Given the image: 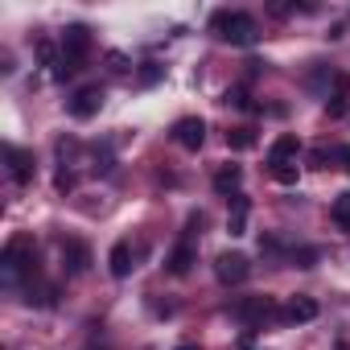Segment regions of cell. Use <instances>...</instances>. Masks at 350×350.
<instances>
[{
    "instance_id": "cell-24",
    "label": "cell",
    "mask_w": 350,
    "mask_h": 350,
    "mask_svg": "<svg viewBox=\"0 0 350 350\" xmlns=\"http://www.w3.org/2000/svg\"><path fill=\"white\" fill-rule=\"evenodd\" d=\"M54 186H58V190L66 194V190L75 186V173H70V169H58V178H54Z\"/></svg>"
},
{
    "instance_id": "cell-25",
    "label": "cell",
    "mask_w": 350,
    "mask_h": 350,
    "mask_svg": "<svg viewBox=\"0 0 350 350\" xmlns=\"http://www.w3.org/2000/svg\"><path fill=\"white\" fill-rule=\"evenodd\" d=\"M140 79H144V83H157V79H161V66H157V62H148V66L140 70Z\"/></svg>"
},
{
    "instance_id": "cell-11",
    "label": "cell",
    "mask_w": 350,
    "mask_h": 350,
    "mask_svg": "<svg viewBox=\"0 0 350 350\" xmlns=\"http://www.w3.org/2000/svg\"><path fill=\"white\" fill-rule=\"evenodd\" d=\"M284 321H293V325H301V321H313L317 317V301L313 297H293L288 305H284V313H280Z\"/></svg>"
},
{
    "instance_id": "cell-18",
    "label": "cell",
    "mask_w": 350,
    "mask_h": 350,
    "mask_svg": "<svg viewBox=\"0 0 350 350\" xmlns=\"http://www.w3.org/2000/svg\"><path fill=\"white\" fill-rule=\"evenodd\" d=\"M227 144L243 152V148H252V144H256V132H252V128H231V132H227Z\"/></svg>"
},
{
    "instance_id": "cell-20",
    "label": "cell",
    "mask_w": 350,
    "mask_h": 350,
    "mask_svg": "<svg viewBox=\"0 0 350 350\" xmlns=\"http://www.w3.org/2000/svg\"><path fill=\"white\" fill-rule=\"evenodd\" d=\"M272 178L280 186H297V165H272Z\"/></svg>"
},
{
    "instance_id": "cell-13",
    "label": "cell",
    "mask_w": 350,
    "mask_h": 350,
    "mask_svg": "<svg viewBox=\"0 0 350 350\" xmlns=\"http://www.w3.org/2000/svg\"><path fill=\"white\" fill-rule=\"evenodd\" d=\"M239 186H243V169H239V165H223V169L215 173V190H219V194H231V198H235Z\"/></svg>"
},
{
    "instance_id": "cell-26",
    "label": "cell",
    "mask_w": 350,
    "mask_h": 350,
    "mask_svg": "<svg viewBox=\"0 0 350 350\" xmlns=\"http://www.w3.org/2000/svg\"><path fill=\"white\" fill-rule=\"evenodd\" d=\"M325 161H329V152H325V148H313V152H309V165H313V169H321Z\"/></svg>"
},
{
    "instance_id": "cell-10",
    "label": "cell",
    "mask_w": 350,
    "mask_h": 350,
    "mask_svg": "<svg viewBox=\"0 0 350 350\" xmlns=\"http://www.w3.org/2000/svg\"><path fill=\"white\" fill-rule=\"evenodd\" d=\"M194 260H198V252H194V243H186V239H182L178 247H173V252H169V260H165V268H169L173 276H186V272L194 268Z\"/></svg>"
},
{
    "instance_id": "cell-28",
    "label": "cell",
    "mask_w": 350,
    "mask_h": 350,
    "mask_svg": "<svg viewBox=\"0 0 350 350\" xmlns=\"http://www.w3.org/2000/svg\"><path fill=\"white\" fill-rule=\"evenodd\" d=\"M338 350H350V346H346V342H338Z\"/></svg>"
},
{
    "instance_id": "cell-7",
    "label": "cell",
    "mask_w": 350,
    "mask_h": 350,
    "mask_svg": "<svg viewBox=\"0 0 350 350\" xmlns=\"http://www.w3.org/2000/svg\"><path fill=\"white\" fill-rule=\"evenodd\" d=\"M99 107H103V87H83V91H75L70 103H66V111H70L75 120H91V116H99Z\"/></svg>"
},
{
    "instance_id": "cell-14",
    "label": "cell",
    "mask_w": 350,
    "mask_h": 350,
    "mask_svg": "<svg viewBox=\"0 0 350 350\" xmlns=\"http://www.w3.org/2000/svg\"><path fill=\"white\" fill-rule=\"evenodd\" d=\"M297 148H301V144H297V136H293V132H284V136H280V140L272 144V152H268V161H272V165H293V157H297Z\"/></svg>"
},
{
    "instance_id": "cell-29",
    "label": "cell",
    "mask_w": 350,
    "mask_h": 350,
    "mask_svg": "<svg viewBox=\"0 0 350 350\" xmlns=\"http://www.w3.org/2000/svg\"><path fill=\"white\" fill-rule=\"evenodd\" d=\"M178 350H198V346H178Z\"/></svg>"
},
{
    "instance_id": "cell-15",
    "label": "cell",
    "mask_w": 350,
    "mask_h": 350,
    "mask_svg": "<svg viewBox=\"0 0 350 350\" xmlns=\"http://www.w3.org/2000/svg\"><path fill=\"white\" fill-rule=\"evenodd\" d=\"M107 264H111V276H128L132 272V243H116L111 247V256H107Z\"/></svg>"
},
{
    "instance_id": "cell-3",
    "label": "cell",
    "mask_w": 350,
    "mask_h": 350,
    "mask_svg": "<svg viewBox=\"0 0 350 350\" xmlns=\"http://www.w3.org/2000/svg\"><path fill=\"white\" fill-rule=\"evenodd\" d=\"M33 264V243L29 239H13L0 256V272H5V284H17V276Z\"/></svg>"
},
{
    "instance_id": "cell-27",
    "label": "cell",
    "mask_w": 350,
    "mask_h": 350,
    "mask_svg": "<svg viewBox=\"0 0 350 350\" xmlns=\"http://www.w3.org/2000/svg\"><path fill=\"white\" fill-rule=\"evenodd\" d=\"M334 157H338V161H342V169L350 173V144H342V148H334Z\"/></svg>"
},
{
    "instance_id": "cell-22",
    "label": "cell",
    "mask_w": 350,
    "mask_h": 350,
    "mask_svg": "<svg viewBox=\"0 0 350 350\" xmlns=\"http://www.w3.org/2000/svg\"><path fill=\"white\" fill-rule=\"evenodd\" d=\"M227 103H235V107H247V111L256 107V103L247 99V91H239V87H235V91H227Z\"/></svg>"
},
{
    "instance_id": "cell-21",
    "label": "cell",
    "mask_w": 350,
    "mask_h": 350,
    "mask_svg": "<svg viewBox=\"0 0 350 350\" xmlns=\"http://www.w3.org/2000/svg\"><path fill=\"white\" fill-rule=\"evenodd\" d=\"M313 260H317V252H313V247H301V252H293V264H297V268H313Z\"/></svg>"
},
{
    "instance_id": "cell-19",
    "label": "cell",
    "mask_w": 350,
    "mask_h": 350,
    "mask_svg": "<svg viewBox=\"0 0 350 350\" xmlns=\"http://www.w3.org/2000/svg\"><path fill=\"white\" fill-rule=\"evenodd\" d=\"M58 58H62V54L54 50V42L42 38V42H38V62H42V66H58Z\"/></svg>"
},
{
    "instance_id": "cell-6",
    "label": "cell",
    "mask_w": 350,
    "mask_h": 350,
    "mask_svg": "<svg viewBox=\"0 0 350 350\" xmlns=\"http://www.w3.org/2000/svg\"><path fill=\"white\" fill-rule=\"evenodd\" d=\"M173 140H178L186 152H198V148H202V140H206V120H198V116L178 120V124H173Z\"/></svg>"
},
{
    "instance_id": "cell-8",
    "label": "cell",
    "mask_w": 350,
    "mask_h": 350,
    "mask_svg": "<svg viewBox=\"0 0 350 350\" xmlns=\"http://www.w3.org/2000/svg\"><path fill=\"white\" fill-rule=\"evenodd\" d=\"M5 157H9V173H13V182L17 186H29L33 182V157L21 152L17 144H5Z\"/></svg>"
},
{
    "instance_id": "cell-4",
    "label": "cell",
    "mask_w": 350,
    "mask_h": 350,
    "mask_svg": "<svg viewBox=\"0 0 350 350\" xmlns=\"http://www.w3.org/2000/svg\"><path fill=\"white\" fill-rule=\"evenodd\" d=\"M247 272H252V264H247L243 252H223V256L215 260V276H219L223 284H243Z\"/></svg>"
},
{
    "instance_id": "cell-12",
    "label": "cell",
    "mask_w": 350,
    "mask_h": 350,
    "mask_svg": "<svg viewBox=\"0 0 350 350\" xmlns=\"http://www.w3.org/2000/svg\"><path fill=\"white\" fill-rule=\"evenodd\" d=\"M346 99H350V75H334V95L325 99V111L338 120L346 116Z\"/></svg>"
},
{
    "instance_id": "cell-30",
    "label": "cell",
    "mask_w": 350,
    "mask_h": 350,
    "mask_svg": "<svg viewBox=\"0 0 350 350\" xmlns=\"http://www.w3.org/2000/svg\"><path fill=\"white\" fill-rule=\"evenodd\" d=\"M91 350H99V346H91Z\"/></svg>"
},
{
    "instance_id": "cell-16",
    "label": "cell",
    "mask_w": 350,
    "mask_h": 350,
    "mask_svg": "<svg viewBox=\"0 0 350 350\" xmlns=\"http://www.w3.org/2000/svg\"><path fill=\"white\" fill-rule=\"evenodd\" d=\"M247 211H252V202L243 198V194H235V206H231V235H243L247 231Z\"/></svg>"
},
{
    "instance_id": "cell-5",
    "label": "cell",
    "mask_w": 350,
    "mask_h": 350,
    "mask_svg": "<svg viewBox=\"0 0 350 350\" xmlns=\"http://www.w3.org/2000/svg\"><path fill=\"white\" fill-rule=\"evenodd\" d=\"M235 317L247 325H260V321L276 317V301L272 297H243V301H235Z\"/></svg>"
},
{
    "instance_id": "cell-23",
    "label": "cell",
    "mask_w": 350,
    "mask_h": 350,
    "mask_svg": "<svg viewBox=\"0 0 350 350\" xmlns=\"http://www.w3.org/2000/svg\"><path fill=\"white\" fill-rule=\"evenodd\" d=\"M107 62H111V70H116V75H128V70H132V66H128V58H124V54H116V50L107 54Z\"/></svg>"
},
{
    "instance_id": "cell-2",
    "label": "cell",
    "mask_w": 350,
    "mask_h": 350,
    "mask_svg": "<svg viewBox=\"0 0 350 350\" xmlns=\"http://www.w3.org/2000/svg\"><path fill=\"white\" fill-rule=\"evenodd\" d=\"M211 29L231 46H256V38H260V25L252 13H215Z\"/></svg>"
},
{
    "instance_id": "cell-1",
    "label": "cell",
    "mask_w": 350,
    "mask_h": 350,
    "mask_svg": "<svg viewBox=\"0 0 350 350\" xmlns=\"http://www.w3.org/2000/svg\"><path fill=\"white\" fill-rule=\"evenodd\" d=\"M87 50H91V33H87L83 25H70L66 38H62V58H58V66H54L50 75H54L58 83L75 79V75L83 70V62H87Z\"/></svg>"
},
{
    "instance_id": "cell-17",
    "label": "cell",
    "mask_w": 350,
    "mask_h": 350,
    "mask_svg": "<svg viewBox=\"0 0 350 350\" xmlns=\"http://www.w3.org/2000/svg\"><path fill=\"white\" fill-rule=\"evenodd\" d=\"M329 215H334V223H338L342 231H350V190L334 198V211H329Z\"/></svg>"
},
{
    "instance_id": "cell-9",
    "label": "cell",
    "mask_w": 350,
    "mask_h": 350,
    "mask_svg": "<svg viewBox=\"0 0 350 350\" xmlns=\"http://www.w3.org/2000/svg\"><path fill=\"white\" fill-rule=\"evenodd\" d=\"M62 260H66V268L79 276V272L91 268V247H87L83 239H66V243H62Z\"/></svg>"
}]
</instances>
